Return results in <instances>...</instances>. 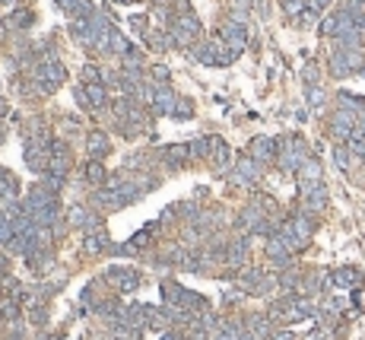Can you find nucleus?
I'll use <instances>...</instances> for the list:
<instances>
[{
	"instance_id": "obj_1",
	"label": "nucleus",
	"mask_w": 365,
	"mask_h": 340,
	"mask_svg": "<svg viewBox=\"0 0 365 340\" xmlns=\"http://www.w3.org/2000/svg\"><path fill=\"white\" fill-rule=\"evenodd\" d=\"M283 144L286 146H280V153H276V166L283 169V172H298L308 159L305 140H302V137H286Z\"/></svg>"
},
{
	"instance_id": "obj_2",
	"label": "nucleus",
	"mask_w": 365,
	"mask_h": 340,
	"mask_svg": "<svg viewBox=\"0 0 365 340\" xmlns=\"http://www.w3.org/2000/svg\"><path fill=\"white\" fill-rule=\"evenodd\" d=\"M330 137H337L340 144H346L353 134L359 130V114L350 112V108H337L334 114H330Z\"/></svg>"
},
{
	"instance_id": "obj_3",
	"label": "nucleus",
	"mask_w": 365,
	"mask_h": 340,
	"mask_svg": "<svg viewBox=\"0 0 365 340\" xmlns=\"http://www.w3.org/2000/svg\"><path fill=\"white\" fill-rule=\"evenodd\" d=\"M298 194H302V210L321 213L328 207V188L324 182H298Z\"/></svg>"
},
{
	"instance_id": "obj_4",
	"label": "nucleus",
	"mask_w": 365,
	"mask_h": 340,
	"mask_svg": "<svg viewBox=\"0 0 365 340\" xmlns=\"http://www.w3.org/2000/svg\"><path fill=\"white\" fill-rule=\"evenodd\" d=\"M362 67V51H340V48L330 51V74L334 76H350Z\"/></svg>"
},
{
	"instance_id": "obj_5",
	"label": "nucleus",
	"mask_w": 365,
	"mask_h": 340,
	"mask_svg": "<svg viewBox=\"0 0 365 340\" xmlns=\"http://www.w3.org/2000/svg\"><path fill=\"white\" fill-rule=\"evenodd\" d=\"M219 42H226V45L232 48V51H241V48L248 45V29L241 23H223L219 26Z\"/></svg>"
},
{
	"instance_id": "obj_6",
	"label": "nucleus",
	"mask_w": 365,
	"mask_h": 340,
	"mask_svg": "<svg viewBox=\"0 0 365 340\" xmlns=\"http://www.w3.org/2000/svg\"><path fill=\"white\" fill-rule=\"evenodd\" d=\"M257 178H261V162H257V159L248 156V159H239V162H235V175H232L235 185H254Z\"/></svg>"
},
{
	"instance_id": "obj_7",
	"label": "nucleus",
	"mask_w": 365,
	"mask_h": 340,
	"mask_svg": "<svg viewBox=\"0 0 365 340\" xmlns=\"http://www.w3.org/2000/svg\"><path fill=\"white\" fill-rule=\"evenodd\" d=\"M276 140H270V137H254L251 140V159H257L261 166H267V162H273L276 159Z\"/></svg>"
},
{
	"instance_id": "obj_8",
	"label": "nucleus",
	"mask_w": 365,
	"mask_h": 340,
	"mask_svg": "<svg viewBox=\"0 0 365 340\" xmlns=\"http://www.w3.org/2000/svg\"><path fill=\"white\" fill-rule=\"evenodd\" d=\"M108 280H112L118 289H134L137 283H140V277H137V271H130V267H114V271H108Z\"/></svg>"
},
{
	"instance_id": "obj_9",
	"label": "nucleus",
	"mask_w": 365,
	"mask_h": 340,
	"mask_svg": "<svg viewBox=\"0 0 365 340\" xmlns=\"http://www.w3.org/2000/svg\"><path fill=\"white\" fill-rule=\"evenodd\" d=\"M356 153L350 150V146L343 144V146H334V162H337V169H340V172H350L353 166H356Z\"/></svg>"
},
{
	"instance_id": "obj_10",
	"label": "nucleus",
	"mask_w": 365,
	"mask_h": 340,
	"mask_svg": "<svg viewBox=\"0 0 365 340\" xmlns=\"http://www.w3.org/2000/svg\"><path fill=\"white\" fill-rule=\"evenodd\" d=\"M298 182H324V172H321V162L308 156L305 166L298 169Z\"/></svg>"
},
{
	"instance_id": "obj_11",
	"label": "nucleus",
	"mask_w": 365,
	"mask_h": 340,
	"mask_svg": "<svg viewBox=\"0 0 365 340\" xmlns=\"http://www.w3.org/2000/svg\"><path fill=\"white\" fill-rule=\"evenodd\" d=\"M359 280H362V273H359L356 267H343V271L334 273V283H337V287H346V289L359 287Z\"/></svg>"
},
{
	"instance_id": "obj_12",
	"label": "nucleus",
	"mask_w": 365,
	"mask_h": 340,
	"mask_svg": "<svg viewBox=\"0 0 365 340\" xmlns=\"http://www.w3.org/2000/svg\"><path fill=\"white\" fill-rule=\"evenodd\" d=\"M108 150H112V146H108V137L105 134H92L90 137V156L92 159H102Z\"/></svg>"
},
{
	"instance_id": "obj_13",
	"label": "nucleus",
	"mask_w": 365,
	"mask_h": 340,
	"mask_svg": "<svg viewBox=\"0 0 365 340\" xmlns=\"http://www.w3.org/2000/svg\"><path fill=\"white\" fill-rule=\"evenodd\" d=\"M16 235V229H13V219L10 216H3L0 213V245H10V239Z\"/></svg>"
},
{
	"instance_id": "obj_14",
	"label": "nucleus",
	"mask_w": 365,
	"mask_h": 340,
	"mask_svg": "<svg viewBox=\"0 0 365 340\" xmlns=\"http://www.w3.org/2000/svg\"><path fill=\"white\" fill-rule=\"evenodd\" d=\"M10 26H13V29H29V26H32V13H29V10H16V13L10 16Z\"/></svg>"
},
{
	"instance_id": "obj_15",
	"label": "nucleus",
	"mask_w": 365,
	"mask_h": 340,
	"mask_svg": "<svg viewBox=\"0 0 365 340\" xmlns=\"http://www.w3.org/2000/svg\"><path fill=\"white\" fill-rule=\"evenodd\" d=\"M280 7H283L286 16H302V10L308 7V0H280Z\"/></svg>"
},
{
	"instance_id": "obj_16",
	"label": "nucleus",
	"mask_w": 365,
	"mask_h": 340,
	"mask_svg": "<svg viewBox=\"0 0 365 340\" xmlns=\"http://www.w3.org/2000/svg\"><path fill=\"white\" fill-rule=\"evenodd\" d=\"M86 178H90L92 185H102V182H105V169L99 166L96 159H92V162H90V169H86Z\"/></svg>"
},
{
	"instance_id": "obj_17",
	"label": "nucleus",
	"mask_w": 365,
	"mask_h": 340,
	"mask_svg": "<svg viewBox=\"0 0 365 340\" xmlns=\"http://www.w3.org/2000/svg\"><path fill=\"white\" fill-rule=\"evenodd\" d=\"M305 96H308V105H312V108H321V105H324V90H321V86H308Z\"/></svg>"
},
{
	"instance_id": "obj_18",
	"label": "nucleus",
	"mask_w": 365,
	"mask_h": 340,
	"mask_svg": "<svg viewBox=\"0 0 365 340\" xmlns=\"http://www.w3.org/2000/svg\"><path fill=\"white\" fill-rule=\"evenodd\" d=\"M305 83L318 86V67H314V64H308V67H305Z\"/></svg>"
},
{
	"instance_id": "obj_19",
	"label": "nucleus",
	"mask_w": 365,
	"mask_h": 340,
	"mask_svg": "<svg viewBox=\"0 0 365 340\" xmlns=\"http://www.w3.org/2000/svg\"><path fill=\"white\" fill-rule=\"evenodd\" d=\"M171 114H181V118H187V114H191V105H187L185 99H181V102H175V108H171Z\"/></svg>"
},
{
	"instance_id": "obj_20",
	"label": "nucleus",
	"mask_w": 365,
	"mask_h": 340,
	"mask_svg": "<svg viewBox=\"0 0 365 340\" xmlns=\"http://www.w3.org/2000/svg\"><path fill=\"white\" fill-rule=\"evenodd\" d=\"M328 7H330V0H308V10H314V13H324Z\"/></svg>"
},
{
	"instance_id": "obj_21",
	"label": "nucleus",
	"mask_w": 365,
	"mask_h": 340,
	"mask_svg": "<svg viewBox=\"0 0 365 340\" xmlns=\"http://www.w3.org/2000/svg\"><path fill=\"white\" fill-rule=\"evenodd\" d=\"M353 305H356V309H365V293H353Z\"/></svg>"
},
{
	"instance_id": "obj_22",
	"label": "nucleus",
	"mask_w": 365,
	"mask_h": 340,
	"mask_svg": "<svg viewBox=\"0 0 365 340\" xmlns=\"http://www.w3.org/2000/svg\"><path fill=\"white\" fill-rule=\"evenodd\" d=\"M359 134L365 137V114H362V118H359Z\"/></svg>"
},
{
	"instance_id": "obj_23",
	"label": "nucleus",
	"mask_w": 365,
	"mask_h": 340,
	"mask_svg": "<svg viewBox=\"0 0 365 340\" xmlns=\"http://www.w3.org/2000/svg\"><path fill=\"white\" fill-rule=\"evenodd\" d=\"M359 74H362V76H365V67H362V70H359Z\"/></svg>"
},
{
	"instance_id": "obj_24",
	"label": "nucleus",
	"mask_w": 365,
	"mask_h": 340,
	"mask_svg": "<svg viewBox=\"0 0 365 340\" xmlns=\"http://www.w3.org/2000/svg\"><path fill=\"white\" fill-rule=\"evenodd\" d=\"M121 3H130V0H121Z\"/></svg>"
},
{
	"instance_id": "obj_25",
	"label": "nucleus",
	"mask_w": 365,
	"mask_h": 340,
	"mask_svg": "<svg viewBox=\"0 0 365 340\" xmlns=\"http://www.w3.org/2000/svg\"><path fill=\"white\" fill-rule=\"evenodd\" d=\"M359 3H365V0H359Z\"/></svg>"
}]
</instances>
